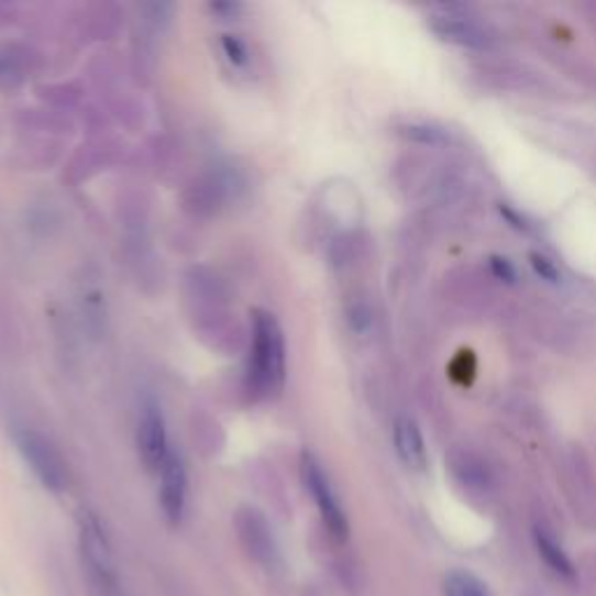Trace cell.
<instances>
[{
	"label": "cell",
	"mask_w": 596,
	"mask_h": 596,
	"mask_svg": "<svg viewBox=\"0 0 596 596\" xmlns=\"http://www.w3.org/2000/svg\"><path fill=\"white\" fill-rule=\"evenodd\" d=\"M247 391L256 401H271L280 396L287 377V345L277 317L256 308L252 312V338L247 362Z\"/></svg>",
	"instance_id": "cell-1"
},
{
	"label": "cell",
	"mask_w": 596,
	"mask_h": 596,
	"mask_svg": "<svg viewBox=\"0 0 596 596\" xmlns=\"http://www.w3.org/2000/svg\"><path fill=\"white\" fill-rule=\"evenodd\" d=\"M14 445L22 454L24 464L33 471L37 483L45 489L62 494L68 489V468L62 452L54 448V443L35 429H16L14 431Z\"/></svg>",
	"instance_id": "cell-2"
},
{
	"label": "cell",
	"mask_w": 596,
	"mask_h": 596,
	"mask_svg": "<svg viewBox=\"0 0 596 596\" xmlns=\"http://www.w3.org/2000/svg\"><path fill=\"white\" fill-rule=\"evenodd\" d=\"M301 478H303L306 489L312 496L317 510H320V518H322L327 531L333 536L335 541H341V543L347 541V536H350L347 515L341 506V499H338V494L329 481L324 466L320 464V460H317L312 452L301 454Z\"/></svg>",
	"instance_id": "cell-3"
},
{
	"label": "cell",
	"mask_w": 596,
	"mask_h": 596,
	"mask_svg": "<svg viewBox=\"0 0 596 596\" xmlns=\"http://www.w3.org/2000/svg\"><path fill=\"white\" fill-rule=\"evenodd\" d=\"M77 529H79V550L85 554V562L91 575L98 581V585L106 587L110 594L117 592L114 558L101 520H98L91 510H82L77 518Z\"/></svg>",
	"instance_id": "cell-4"
},
{
	"label": "cell",
	"mask_w": 596,
	"mask_h": 596,
	"mask_svg": "<svg viewBox=\"0 0 596 596\" xmlns=\"http://www.w3.org/2000/svg\"><path fill=\"white\" fill-rule=\"evenodd\" d=\"M137 454L145 464L147 471L158 473L170 454L168 445V429H166V417L154 399H145L141 406V415H137Z\"/></svg>",
	"instance_id": "cell-5"
},
{
	"label": "cell",
	"mask_w": 596,
	"mask_h": 596,
	"mask_svg": "<svg viewBox=\"0 0 596 596\" xmlns=\"http://www.w3.org/2000/svg\"><path fill=\"white\" fill-rule=\"evenodd\" d=\"M158 483H162V487H158L162 510L166 515V520L173 527H177L185 520L189 496V473L180 452L170 450L162 471H158Z\"/></svg>",
	"instance_id": "cell-6"
},
{
	"label": "cell",
	"mask_w": 596,
	"mask_h": 596,
	"mask_svg": "<svg viewBox=\"0 0 596 596\" xmlns=\"http://www.w3.org/2000/svg\"><path fill=\"white\" fill-rule=\"evenodd\" d=\"M235 525H238V531H241V539H243L245 548L250 550V554L256 562L266 566L268 571L280 564V552H277L273 529H271L268 520L264 518L262 510L241 508Z\"/></svg>",
	"instance_id": "cell-7"
},
{
	"label": "cell",
	"mask_w": 596,
	"mask_h": 596,
	"mask_svg": "<svg viewBox=\"0 0 596 596\" xmlns=\"http://www.w3.org/2000/svg\"><path fill=\"white\" fill-rule=\"evenodd\" d=\"M429 29L433 31V35H439L443 43L468 49H485L492 43L489 33L483 26L475 24L473 19L452 14L450 10L443 14H433L429 19Z\"/></svg>",
	"instance_id": "cell-8"
},
{
	"label": "cell",
	"mask_w": 596,
	"mask_h": 596,
	"mask_svg": "<svg viewBox=\"0 0 596 596\" xmlns=\"http://www.w3.org/2000/svg\"><path fill=\"white\" fill-rule=\"evenodd\" d=\"M394 448L399 460L412 468V471H422L427 466V448L422 431L417 427V422L408 415H399L394 422Z\"/></svg>",
	"instance_id": "cell-9"
},
{
	"label": "cell",
	"mask_w": 596,
	"mask_h": 596,
	"mask_svg": "<svg viewBox=\"0 0 596 596\" xmlns=\"http://www.w3.org/2000/svg\"><path fill=\"white\" fill-rule=\"evenodd\" d=\"M533 541H536V548H539V554L543 558V562L558 573L562 575V578H573V564L569 560V554L564 552V548L558 543V539L554 536L543 529V527H536L533 529Z\"/></svg>",
	"instance_id": "cell-10"
},
{
	"label": "cell",
	"mask_w": 596,
	"mask_h": 596,
	"mask_svg": "<svg viewBox=\"0 0 596 596\" xmlns=\"http://www.w3.org/2000/svg\"><path fill=\"white\" fill-rule=\"evenodd\" d=\"M404 137L417 145H429V147H443L450 143V133L435 124H406L399 129Z\"/></svg>",
	"instance_id": "cell-11"
},
{
	"label": "cell",
	"mask_w": 596,
	"mask_h": 596,
	"mask_svg": "<svg viewBox=\"0 0 596 596\" xmlns=\"http://www.w3.org/2000/svg\"><path fill=\"white\" fill-rule=\"evenodd\" d=\"M445 596H489V594L475 575L464 571H452L445 578Z\"/></svg>",
	"instance_id": "cell-12"
},
{
	"label": "cell",
	"mask_w": 596,
	"mask_h": 596,
	"mask_svg": "<svg viewBox=\"0 0 596 596\" xmlns=\"http://www.w3.org/2000/svg\"><path fill=\"white\" fill-rule=\"evenodd\" d=\"M222 49H224L227 62L233 68H245L247 66L250 52H247V45L238 35H222Z\"/></svg>",
	"instance_id": "cell-13"
},
{
	"label": "cell",
	"mask_w": 596,
	"mask_h": 596,
	"mask_svg": "<svg viewBox=\"0 0 596 596\" xmlns=\"http://www.w3.org/2000/svg\"><path fill=\"white\" fill-rule=\"evenodd\" d=\"M529 264H531L533 273L541 277V280H545V283H550V285H558V283L562 280L560 268L554 266V262H550L548 256H543V254H539V252H533V254H529Z\"/></svg>",
	"instance_id": "cell-14"
},
{
	"label": "cell",
	"mask_w": 596,
	"mask_h": 596,
	"mask_svg": "<svg viewBox=\"0 0 596 596\" xmlns=\"http://www.w3.org/2000/svg\"><path fill=\"white\" fill-rule=\"evenodd\" d=\"M489 268L501 283L512 285L515 280H518V271H515V266L508 260H504V256H489Z\"/></svg>",
	"instance_id": "cell-15"
},
{
	"label": "cell",
	"mask_w": 596,
	"mask_h": 596,
	"mask_svg": "<svg viewBox=\"0 0 596 596\" xmlns=\"http://www.w3.org/2000/svg\"><path fill=\"white\" fill-rule=\"evenodd\" d=\"M350 324H352V329L356 333L368 331V327H371V312H368V308L366 306H354L350 310Z\"/></svg>",
	"instance_id": "cell-16"
},
{
	"label": "cell",
	"mask_w": 596,
	"mask_h": 596,
	"mask_svg": "<svg viewBox=\"0 0 596 596\" xmlns=\"http://www.w3.org/2000/svg\"><path fill=\"white\" fill-rule=\"evenodd\" d=\"M210 12H212L214 16L224 19V22H229V19H235L238 14L243 12V5H241V3H212V5H210Z\"/></svg>",
	"instance_id": "cell-17"
},
{
	"label": "cell",
	"mask_w": 596,
	"mask_h": 596,
	"mask_svg": "<svg viewBox=\"0 0 596 596\" xmlns=\"http://www.w3.org/2000/svg\"><path fill=\"white\" fill-rule=\"evenodd\" d=\"M19 75V62L16 56L12 54H0V79H5V82H10L12 77Z\"/></svg>",
	"instance_id": "cell-18"
}]
</instances>
